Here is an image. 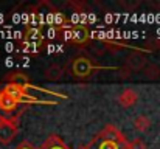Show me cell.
<instances>
[{
	"label": "cell",
	"mask_w": 160,
	"mask_h": 149,
	"mask_svg": "<svg viewBox=\"0 0 160 149\" xmlns=\"http://www.w3.org/2000/svg\"><path fill=\"white\" fill-rule=\"evenodd\" d=\"M95 70L93 64L87 59V57H76L73 62H72V72L75 76L78 78H86L89 75H92V72Z\"/></svg>",
	"instance_id": "cell-1"
},
{
	"label": "cell",
	"mask_w": 160,
	"mask_h": 149,
	"mask_svg": "<svg viewBox=\"0 0 160 149\" xmlns=\"http://www.w3.org/2000/svg\"><path fill=\"white\" fill-rule=\"evenodd\" d=\"M87 39H89V30L84 25L75 23L72 27V41L75 44H84Z\"/></svg>",
	"instance_id": "cell-2"
},
{
	"label": "cell",
	"mask_w": 160,
	"mask_h": 149,
	"mask_svg": "<svg viewBox=\"0 0 160 149\" xmlns=\"http://www.w3.org/2000/svg\"><path fill=\"white\" fill-rule=\"evenodd\" d=\"M126 65L131 68V70H145V67L148 65L146 64V59L142 56V54H138V53H134V54H131L128 59H126Z\"/></svg>",
	"instance_id": "cell-3"
},
{
	"label": "cell",
	"mask_w": 160,
	"mask_h": 149,
	"mask_svg": "<svg viewBox=\"0 0 160 149\" xmlns=\"http://www.w3.org/2000/svg\"><path fill=\"white\" fill-rule=\"evenodd\" d=\"M16 134V127L9 123H0V142L3 143H8L12 140Z\"/></svg>",
	"instance_id": "cell-4"
},
{
	"label": "cell",
	"mask_w": 160,
	"mask_h": 149,
	"mask_svg": "<svg viewBox=\"0 0 160 149\" xmlns=\"http://www.w3.org/2000/svg\"><path fill=\"white\" fill-rule=\"evenodd\" d=\"M16 106H17V101L12 99L11 97H8L5 92L0 95V109H2V110H5V112H11V110L16 109Z\"/></svg>",
	"instance_id": "cell-5"
},
{
	"label": "cell",
	"mask_w": 160,
	"mask_h": 149,
	"mask_svg": "<svg viewBox=\"0 0 160 149\" xmlns=\"http://www.w3.org/2000/svg\"><path fill=\"white\" fill-rule=\"evenodd\" d=\"M25 41L27 42H33V44H41V41H42V31L39 28H36V27H31L30 30H27Z\"/></svg>",
	"instance_id": "cell-6"
},
{
	"label": "cell",
	"mask_w": 160,
	"mask_h": 149,
	"mask_svg": "<svg viewBox=\"0 0 160 149\" xmlns=\"http://www.w3.org/2000/svg\"><path fill=\"white\" fill-rule=\"evenodd\" d=\"M118 101H120V104H121V106L129 107V106H132V104L137 101V95H135L132 90H124V92L120 95Z\"/></svg>",
	"instance_id": "cell-7"
},
{
	"label": "cell",
	"mask_w": 160,
	"mask_h": 149,
	"mask_svg": "<svg viewBox=\"0 0 160 149\" xmlns=\"http://www.w3.org/2000/svg\"><path fill=\"white\" fill-rule=\"evenodd\" d=\"M61 75H62V68H61V67H58V65H52L50 68H47V70H45V78H47V79H50V81H56V79H59V78H61Z\"/></svg>",
	"instance_id": "cell-8"
},
{
	"label": "cell",
	"mask_w": 160,
	"mask_h": 149,
	"mask_svg": "<svg viewBox=\"0 0 160 149\" xmlns=\"http://www.w3.org/2000/svg\"><path fill=\"white\" fill-rule=\"evenodd\" d=\"M143 72H145V75H146L149 79H156V78H159L160 76V68L157 67V65H154V64L146 65Z\"/></svg>",
	"instance_id": "cell-9"
},
{
	"label": "cell",
	"mask_w": 160,
	"mask_h": 149,
	"mask_svg": "<svg viewBox=\"0 0 160 149\" xmlns=\"http://www.w3.org/2000/svg\"><path fill=\"white\" fill-rule=\"evenodd\" d=\"M134 124H135V129H138V131H146L148 127H149V124H151V121L146 118V117H137L135 118V121H134Z\"/></svg>",
	"instance_id": "cell-10"
},
{
	"label": "cell",
	"mask_w": 160,
	"mask_h": 149,
	"mask_svg": "<svg viewBox=\"0 0 160 149\" xmlns=\"http://www.w3.org/2000/svg\"><path fill=\"white\" fill-rule=\"evenodd\" d=\"M95 149H120V146H118V143H115V142L101 138V140L95 145Z\"/></svg>",
	"instance_id": "cell-11"
},
{
	"label": "cell",
	"mask_w": 160,
	"mask_h": 149,
	"mask_svg": "<svg viewBox=\"0 0 160 149\" xmlns=\"http://www.w3.org/2000/svg\"><path fill=\"white\" fill-rule=\"evenodd\" d=\"M118 137H120V134H118L113 127H107L106 131L103 132V137H101V138H104V140H110V142H115Z\"/></svg>",
	"instance_id": "cell-12"
},
{
	"label": "cell",
	"mask_w": 160,
	"mask_h": 149,
	"mask_svg": "<svg viewBox=\"0 0 160 149\" xmlns=\"http://www.w3.org/2000/svg\"><path fill=\"white\" fill-rule=\"evenodd\" d=\"M64 16L61 14V12H54L53 16H52V25H64Z\"/></svg>",
	"instance_id": "cell-13"
},
{
	"label": "cell",
	"mask_w": 160,
	"mask_h": 149,
	"mask_svg": "<svg viewBox=\"0 0 160 149\" xmlns=\"http://www.w3.org/2000/svg\"><path fill=\"white\" fill-rule=\"evenodd\" d=\"M129 149H146V146H145V143L142 142V140H134V142H131L129 143Z\"/></svg>",
	"instance_id": "cell-14"
},
{
	"label": "cell",
	"mask_w": 160,
	"mask_h": 149,
	"mask_svg": "<svg viewBox=\"0 0 160 149\" xmlns=\"http://www.w3.org/2000/svg\"><path fill=\"white\" fill-rule=\"evenodd\" d=\"M56 36H58V30H56V28H50V30L47 31V37H48V39H56Z\"/></svg>",
	"instance_id": "cell-15"
},
{
	"label": "cell",
	"mask_w": 160,
	"mask_h": 149,
	"mask_svg": "<svg viewBox=\"0 0 160 149\" xmlns=\"http://www.w3.org/2000/svg\"><path fill=\"white\" fill-rule=\"evenodd\" d=\"M5 64H6V67H11V65L14 64V61H12V57H8V59L5 61Z\"/></svg>",
	"instance_id": "cell-16"
},
{
	"label": "cell",
	"mask_w": 160,
	"mask_h": 149,
	"mask_svg": "<svg viewBox=\"0 0 160 149\" xmlns=\"http://www.w3.org/2000/svg\"><path fill=\"white\" fill-rule=\"evenodd\" d=\"M47 149H64L61 145H53V146H50V148H47Z\"/></svg>",
	"instance_id": "cell-17"
},
{
	"label": "cell",
	"mask_w": 160,
	"mask_h": 149,
	"mask_svg": "<svg viewBox=\"0 0 160 149\" xmlns=\"http://www.w3.org/2000/svg\"><path fill=\"white\" fill-rule=\"evenodd\" d=\"M20 149H31V148H20Z\"/></svg>",
	"instance_id": "cell-18"
}]
</instances>
